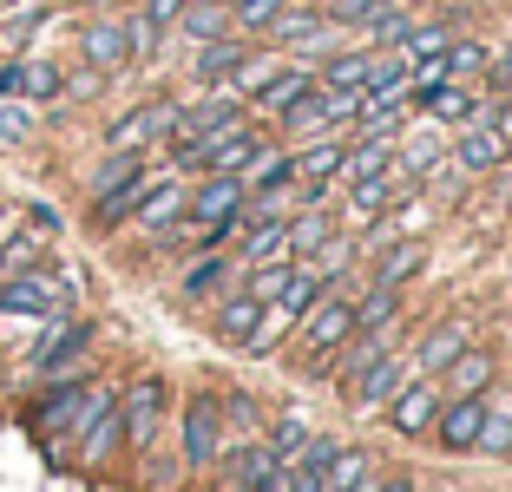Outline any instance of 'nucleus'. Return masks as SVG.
Returning a JSON list of instances; mask_svg holds the SVG:
<instances>
[{
  "label": "nucleus",
  "instance_id": "obj_28",
  "mask_svg": "<svg viewBox=\"0 0 512 492\" xmlns=\"http://www.w3.org/2000/svg\"><path fill=\"white\" fill-rule=\"evenodd\" d=\"M309 433H316V427L289 407V414H270V420H263V447H270L276 460H296V453L309 447Z\"/></svg>",
  "mask_w": 512,
  "mask_h": 492
},
{
  "label": "nucleus",
  "instance_id": "obj_32",
  "mask_svg": "<svg viewBox=\"0 0 512 492\" xmlns=\"http://www.w3.org/2000/svg\"><path fill=\"white\" fill-rule=\"evenodd\" d=\"M368 466H375V453H368V447H342V453H335V466H329L322 479H329V492H348L355 479L368 473Z\"/></svg>",
  "mask_w": 512,
  "mask_h": 492
},
{
  "label": "nucleus",
  "instance_id": "obj_33",
  "mask_svg": "<svg viewBox=\"0 0 512 492\" xmlns=\"http://www.w3.org/2000/svg\"><path fill=\"white\" fill-rule=\"evenodd\" d=\"M20 217H27V230H33V237H46V243L66 230V217H60L53 204H40V197H33V204H20Z\"/></svg>",
  "mask_w": 512,
  "mask_h": 492
},
{
  "label": "nucleus",
  "instance_id": "obj_11",
  "mask_svg": "<svg viewBox=\"0 0 512 492\" xmlns=\"http://www.w3.org/2000/svg\"><path fill=\"white\" fill-rule=\"evenodd\" d=\"M237 276H243V269H237L230 250H197V256H184V269H178V283H171V289H178L184 309H204V302L224 296Z\"/></svg>",
  "mask_w": 512,
  "mask_h": 492
},
{
  "label": "nucleus",
  "instance_id": "obj_36",
  "mask_svg": "<svg viewBox=\"0 0 512 492\" xmlns=\"http://www.w3.org/2000/svg\"><path fill=\"white\" fill-rule=\"evenodd\" d=\"M506 79H512V40H506V46H493V66H486V79H480V86H486V92H499Z\"/></svg>",
  "mask_w": 512,
  "mask_h": 492
},
{
  "label": "nucleus",
  "instance_id": "obj_24",
  "mask_svg": "<svg viewBox=\"0 0 512 492\" xmlns=\"http://www.w3.org/2000/svg\"><path fill=\"white\" fill-rule=\"evenodd\" d=\"M217 414H224V447H237V440H256L263 433V401H256L250 388H217Z\"/></svg>",
  "mask_w": 512,
  "mask_h": 492
},
{
  "label": "nucleus",
  "instance_id": "obj_30",
  "mask_svg": "<svg viewBox=\"0 0 512 492\" xmlns=\"http://www.w3.org/2000/svg\"><path fill=\"white\" fill-rule=\"evenodd\" d=\"M112 92V79L106 73H92V66H66V86H60V105H92V99H106Z\"/></svg>",
  "mask_w": 512,
  "mask_h": 492
},
{
  "label": "nucleus",
  "instance_id": "obj_34",
  "mask_svg": "<svg viewBox=\"0 0 512 492\" xmlns=\"http://www.w3.org/2000/svg\"><path fill=\"white\" fill-rule=\"evenodd\" d=\"M348 492H414V479H407V473H388V466H368V473L355 479Z\"/></svg>",
  "mask_w": 512,
  "mask_h": 492
},
{
  "label": "nucleus",
  "instance_id": "obj_18",
  "mask_svg": "<svg viewBox=\"0 0 512 492\" xmlns=\"http://www.w3.org/2000/svg\"><path fill=\"white\" fill-rule=\"evenodd\" d=\"M480 420H486V394H453V401H440L434 433H427V440H434L440 453H473Z\"/></svg>",
  "mask_w": 512,
  "mask_h": 492
},
{
  "label": "nucleus",
  "instance_id": "obj_19",
  "mask_svg": "<svg viewBox=\"0 0 512 492\" xmlns=\"http://www.w3.org/2000/svg\"><path fill=\"white\" fill-rule=\"evenodd\" d=\"M421 269H427V237H394L375 256H362V276L368 283H388V289H407Z\"/></svg>",
  "mask_w": 512,
  "mask_h": 492
},
{
  "label": "nucleus",
  "instance_id": "obj_7",
  "mask_svg": "<svg viewBox=\"0 0 512 492\" xmlns=\"http://www.w3.org/2000/svg\"><path fill=\"white\" fill-rule=\"evenodd\" d=\"M119 460H125V427H119V388H112L106 401L86 414V427L73 433V460L66 466H79L86 479H106Z\"/></svg>",
  "mask_w": 512,
  "mask_h": 492
},
{
  "label": "nucleus",
  "instance_id": "obj_22",
  "mask_svg": "<svg viewBox=\"0 0 512 492\" xmlns=\"http://www.w3.org/2000/svg\"><path fill=\"white\" fill-rule=\"evenodd\" d=\"M342 151H348V132H322V138H302V145H289L296 184H335V171H342Z\"/></svg>",
  "mask_w": 512,
  "mask_h": 492
},
{
  "label": "nucleus",
  "instance_id": "obj_38",
  "mask_svg": "<svg viewBox=\"0 0 512 492\" xmlns=\"http://www.w3.org/2000/svg\"><path fill=\"white\" fill-rule=\"evenodd\" d=\"M289 7H322V0H289Z\"/></svg>",
  "mask_w": 512,
  "mask_h": 492
},
{
  "label": "nucleus",
  "instance_id": "obj_2",
  "mask_svg": "<svg viewBox=\"0 0 512 492\" xmlns=\"http://www.w3.org/2000/svg\"><path fill=\"white\" fill-rule=\"evenodd\" d=\"M92 342H99V328H92V315L66 309V315H46L40 335H33V348L20 355V381H53V374H73V368H92Z\"/></svg>",
  "mask_w": 512,
  "mask_h": 492
},
{
  "label": "nucleus",
  "instance_id": "obj_16",
  "mask_svg": "<svg viewBox=\"0 0 512 492\" xmlns=\"http://www.w3.org/2000/svg\"><path fill=\"white\" fill-rule=\"evenodd\" d=\"M407 381H414V361H407V348H388V355H381L375 368H368L362 381L348 388V407H355V414H381V407H388L394 394L407 388Z\"/></svg>",
  "mask_w": 512,
  "mask_h": 492
},
{
  "label": "nucleus",
  "instance_id": "obj_17",
  "mask_svg": "<svg viewBox=\"0 0 512 492\" xmlns=\"http://www.w3.org/2000/svg\"><path fill=\"white\" fill-rule=\"evenodd\" d=\"M434 381H440V394H447V401H453V394H493L499 388V348L467 342L460 355L447 361V368L434 374Z\"/></svg>",
  "mask_w": 512,
  "mask_h": 492
},
{
  "label": "nucleus",
  "instance_id": "obj_21",
  "mask_svg": "<svg viewBox=\"0 0 512 492\" xmlns=\"http://www.w3.org/2000/svg\"><path fill=\"white\" fill-rule=\"evenodd\" d=\"M335 230H342L335 204H296V210H289V224H283V250L302 263V256H309V250H322V243H329Z\"/></svg>",
  "mask_w": 512,
  "mask_h": 492
},
{
  "label": "nucleus",
  "instance_id": "obj_6",
  "mask_svg": "<svg viewBox=\"0 0 512 492\" xmlns=\"http://www.w3.org/2000/svg\"><path fill=\"white\" fill-rule=\"evenodd\" d=\"M342 40L348 33L335 27L322 7H283V14L270 20V33H263V46H276L283 60H309V66H316L322 53H335Z\"/></svg>",
  "mask_w": 512,
  "mask_h": 492
},
{
  "label": "nucleus",
  "instance_id": "obj_26",
  "mask_svg": "<svg viewBox=\"0 0 512 492\" xmlns=\"http://www.w3.org/2000/svg\"><path fill=\"white\" fill-rule=\"evenodd\" d=\"M40 132H46V105L0 99V151H27V145H40Z\"/></svg>",
  "mask_w": 512,
  "mask_h": 492
},
{
  "label": "nucleus",
  "instance_id": "obj_27",
  "mask_svg": "<svg viewBox=\"0 0 512 492\" xmlns=\"http://www.w3.org/2000/svg\"><path fill=\"white\" fill-rule=\"evenodd\" d=\"M473 453H486V460H512V401L486 394V420H480V440H473Z\"/></svg>",
  "mask_w": 512,
  "mask_h": 492
},
{
  "label": "nucleus",
  "instance_id": "obj_23",
  "mask_svg": "<svg viewBox=\"0 0 512 492\" xmlns=\"http://www.w3.org/2000/svg\"><path fill=\"white\" fill-rule=\"evenodd\" d=\"M60 86H66V60H53V53H20V99L27 105H60Z\"/></svg>",
  "mask_w": 512,
  "mask_h": 492
},
{
  "label": "nucleus",
  "instance_id": "obj_29",
  "mask_svg": "<svg viewBox=\"0 0 512 492\" xmlns=\"http://www.w3.org/2000/svg\"><path fill=\"white\" fill-rule=\"evenodd\" d=\"M289 0H230V33H243V40H263L270 33V20L283 14Z\"/></svg>",
  "mask_w": 512,
  "mask_h": 492
},
{
  "label": "nucleus",
  "instance_id": "obj_14",
  "mask_svg": "<svg viewBox=\"0 0 512 492\" xmlns=\"http://www.w3.org/2000/svg\"><path fill=\"white\" fill-rule=\"evenodd\" d=\"M467 342H473V315H440L421 335H407V361H414V374H440Z\"/></svg>",
  "mask_w": 512,
  "mask_h": 492
},
{
  "label": "nucleus",
  "instance_id": "obj_15",
  "mask_svg": "<svg viewBox=\"0 0 512 492\" xmlns=\"http://www.w3.org/2000/svg\"><path fill=\"white\" fill-rule=\"evenodd\" d=\"M256 315H263V302H256L243 283H230L224 296L204 302V328H211V342H217V348H237V355H243V342H250Z\"/></svg>",
  "mask_w": 512,
  "mask_h": 492
},
{
  "label": "nucleus",
  "instance_id": "obj_10",
  "mask_svg": "<svg viewBox=\"0 0 512 492\" xmlns=\"http://www.w3.org/2000/svg\"><path fill=\"white\" fill-rule=\"evenodd\" d=\"M440 401H447V394H440V381H434V374H414V381H407V388L394 394L388 407H381V420H388V433H394V440H427V433H434Z\"/></svg>",
  "mask_w": 512,
  "mask_h": 492
},
{
  "label": "nucleus",
  "instance_id": "obj_25",
  "mask_svg": "<svg viewBox=\"0 0 512 492\" xmlns=\"http://www.w3.org/2000/svg\"><path fill=\"white\" fill-rule=\"evenodd\" d=\"M486 66H493V46H486L473 27H460L447 40V53H440V73H447V79H467V86H480Z\"/></svg>",
  "mask_w": 512,
  "mask_h": 492
},
{
  "label": "nucleus",
  "instance_id": "obj_31",
  "mask_svg": "<svg viewBox=\"0 0 512 492\" xmlns=\"http://www.w3.org/2000/svg\"><path fill=\"white\" fill-rule=\"evenodd\" d=\"M335 453H342V440H335V433H309V447H302L289 466H296V473H309V479H322L335 466Z\"/></svg>",
  "mask_w": 512,
  "mask_h": 492
},
{
  "label": "nucleus",
  "instance_id": "obj_4",
  "mask_svg": "<svg viewBox=\"0 0 512 492\" xmlns=\"http://www.w3.org/2000/svg\"><path fill=\"white\" fill-rule=\"evenodd\" d=\"M178 420V466L184 479L217 473V453H224V414H217V388H191L184 401H171Z\"/></svg>",
  "mask_w": 512,
  "mask_h": 492
},
{
  "label": "nucleus",
  "instance_id": "obj_39",
  "mask_svg": "<svg viewBox=\"0 0 512 492\" xmlns=\"http://www.w3.org/2000/svg\"><path fill=\"white\" fill-rule=\"evenodd\" d=\"M217 492H243V486H217Z\"/></svg>",
  "mask_w": 512,
  "mask_h": 492
},
{
  "label": "nucleus",
  "instance_id": "obj_40",
  "mask_svg": "<svg viewBox=\"0 0 512 492\" xmlns=\"http://www.w3.org/2000/svg\"><path fill=\"white\" fill-rule=\"evenodd\" d=\"M217 7H230V0H217Z\"/></svg>",
  "mask_w": 512,
  "mask_h": 492
},
{
  "label": "nucleus",
  "instance_id": "obj_8",
  "mask_svg": "<svg viewBox=\"0 0 512 492\" xmlns=\"http://www.w3.org/2000/svg\"><path fill=\"white\" fill-rule=\"evenodd\" d=\"M506 158H512V145H506V132H499L493 119H473V125H453L447 132V164L467 171L473 184H486Z\"/></svg>",
  "mask_w": 512,
  "mask_h": 492
},
{
  "label": "nucleus",
  "instance_id": "obj_37",
  "mask_svg": "<svg viewBox=\"0 0 512 492\" xmlns=\"http://www.w3.org/2000/svg\"><path fill=\"white\" fill-rule=\"evenodd\" d=\"M493 125L506 132V145H512V99H493Z\"/></svg>",
  "mask_w": 512,
  "mask_h": 492
},
{
  "label": "nucleus",
  "instance_id": "obj_12",
  "mask_svg": "<svg viewBox=\"0 0 512 492\" xmlns=\"http://www.w3.org/2000/svg\"><path fill=\"white\" fill-rule=\"evenodd\" d=\"M440 158H447V132H440L434 119H421V112H414V119H407L401 132H394V178L421 184Z\"/></svg>",
  "mask_w": 512,
  "mask_h": 492
},
{
  "label": "nucleus",
  "instance_id": "obj_1",
  "mask_svg": "<svg viewBox=\"0 0 512 492\" xmlns=\"http://www.w3.org/2000/svg\"><path fill=\"white\" fill-rule=\"evenodd\" d=\"M355 283H362V269L355 276H342V283H329L316 302H309V315L296 322V335H289V368L302 374V381H322L329 374V355L355 335Z\"/></svg>",
  "mask_w": 512,
  "mask_h": 492
},
{
  "label": "nucleus",
  "instance_id": "obj_20",
  "mask_svg": "<svg viewBox=\"0 0 512 492\" xmlns=\"http://www.w3.org/2000/svg\"><path fill=\"white\" fill-rule=\"evenodd\" d=\"M368 73H375V46H362V40H342L335 53L316 60V86L322 92H362Z\"/></svg>",
  "mask_w": 512,
  "mask_h": 492
},
{
  "label": "nucleus",
  "instance_id": "obj_9",
  "mask_svg": "<svg viewBox=\"0 0 512 492\" xmlns=\"http://www.w3.org/2000/svg\"><path fill=\"white\" fill-rule=\"evenodd\" d=\"M243 210H250L243 178H224V171H197L191 178V197H184L191 224H243Z\"/></svg>",
  "mask_w": 512,
  "mask_h": 492
},
{
  "label": "nucleus",
  "instance_id": "obj_35",
  "mask_svg": "<svg viewBox=\"0 0 512 492\" xmlns=\"http://www.w3.org/2000/svg\"><path fill=\"white\" fill-rule=\"evenodd\" d=\"M132 14H145L151 27H165V33H171V20L184 14V0H132Z\"/></svg>",
  "mask_w": 512,
  "mask_h": 492
},
{
  "label": "nucleus",
  "instance_id": "obj_13",
  "mask_svg": "<svg viewBox=\"0 0 512 492\" xmlns=\"http://www.w3.org/2000/svg\"><path fill=\"white\" fill-rule=\"evenodd\" d=\"M250 46H256V40H243V33H217V40L191 46V53H184V86H191V92L224 86V79L237 73L243 60H250Z\"/></svg>",
  "mask_w": 512,
  "mask_h": 492
},
{
  "label": "nucleus",
  "instance_id": "obj_3",
  "mask_svg": "<svg viewBox=\"0 0 512 492\" xmlns=\"http://www.w3.org/2000/svg\"><path fill=\"white\" fill-rule=\"evenodd\" d=\"M119 427H125V460L151 453L171 427V381L158 368H138L132 381H119Z\"/></svg>",
  "mask_w": 512,
  "mask_h": 492
},
{
  "label": "nucleus",
  "instance_id": "obj_5",
  "mask_svg": "<svg viewBox=\"0 0 512 492\" xmlns=\"http://www.w3.org/2000/svg\"><path fill=\"white\" fill-rule=\"evenodd\" d=\"M73 60L92 66V73H106L112 86L132 73V40H125V14L119 7H92V14L73 20Z\"/></svg>",
  "mask_w": 512,
  "mask_h": 492
}]
</instances>
